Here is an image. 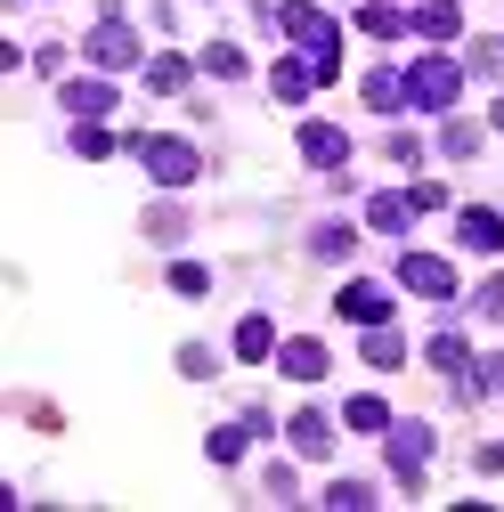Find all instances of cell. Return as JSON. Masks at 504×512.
Here are the masks:
<instances>
[{
	"instance_id": "obj_12",
	"label": "cell",
	"mask_w": 504,
	"mask_h": 512,
	"mask_svg": "<svg viewBox=\"0 0 504 512\" xmlns=\"http://www.w3.org/2000/svg\"><path fill=\"white\" fill-rule=\"evenodd\" d=\"M277 366H285L293 382H318V374H326V342H277Z\"/></svg>"
},
{
	"instance_id": "obj_25",
	"label": "cell",
	"mask_w": 504,
	"mask_h": 512,
	"mask_svg": "<svg viewBox=\"0 0 504 512\" xmlns=\"http://www.w3.org/2000/svg\"><path fill=\"white\" fill-rule=\"evenodd\" d=\"M204 74L236 82V74H244V49H236V41H212V49H204Z\"/></svg>"
},
{
	"instance_id": "obj_24",
	"label": "cell",
	"mask_w": 504,
	"mask_h": 512,
	"mask_svg": "<svg viewBox=\"0 0 504 512\" xmlns=\"http://www.w3.org/2000/svg\"><path fill=\"white\" fill-rule=\"evenodd\" d=\"M342 423H350V431H391V407H383V399H350Z\"/></svg>"
},
{
	"instance_id": "obj_13",
	"label": "cell",
	"mask_w": 504,
	"mask_h": 512,
	"mask_svg": "<svg viewBox=\"0 0 504 512\" xmlns=\"http://www.w3.org/2000/svg\"><path fill=\"white\" fill-rule=\"evenodd\" d=\"M415 33L423 41H456L464 33V9H456V0H431V9H415Z\"/></svg>"
},
{
	"instance_id": "obj_2",
	"label": "cell",
	"mask_w": 504,
	"mask_h": 512,
	"mask_svg": "<svg viewBox=\"0 0 504 512\" xmlns=\"http://www.w3.org/2000/svg\"><path fill=\"white\" fill-rule=\"evenodd\" d=\"M423 456H431V423H391L383 431V464L399 472L407 496H423Z\"/></svg>"
},
{
	"instance_id": "obj_32",
	"label": "cell",
	"mask_w": 504,
	"mask_h": 512,
	"mask_svg": "<svg viewBox=\"0 0 504 512\" xmlns=\"http://www.w3.org/2000/svg\"><path fill=\"white\" fill-rule=\"evenodd\" d=\"M391 163H399V171H415V163H423V139H407V131H399V139H391Z\"/></svg>"
},
{
	"instance_id": "obj_9",
	"label": "cell",
	"mask_w": 504,
	"mask_h": 512,
	"mask_svg": "<svg viewBox=\"0 0 504 512\" xmlns=\"http://www.w3.org/2000/svg\"><path fill=\"white\" fill-rule=\"evenodd\" d=\"M293 447H301L309 464H326V456H334V423H326L318 407H301V415H293Z\"/></svg>"
},
{
	"instance_id": "obj_15",
	"label": "cell",
	"mask_w": 504,
	"mask_h": 512,
	"mask_svg": "<svg viewBox=\"0 0 504 512\" xmlns=\"http://www.w3.org/2000/svg\"><path fill=\"white\" fill-rule=\"evenodd\" d=\"M407 220H415V196H374L366 204V228H383V236H407Z\"/></svg>"
},
{
	"instance_id": "obj_3",
	"label": "cell",
	"mask_w": 504,
	"mask_h": 512,
	"mask_svg": "<svg viewBox=\"0 0 504 512\" xmlns=\"http://www.w3.org/2000/svg\"><path fill=\"white\" fill-rule=\"evenodd\" d=\"M456 90H464L456 57H415V66H407V106H431V114H448V106H456Z\"/></svg>"
},
{
	"instance_id": "obj_19",
	"label": "cell",
	"mask_w": 504,
	"mask_h": 512,
	"mask_svg": "<svg viewBox=\"0 0 504 512\" xmlns=\"http://www.w3.org/2000/svg\"><path fill=\"white\" fill-rule=\"evenodd\" d=\"M472 147H480V131H472V122H439V155H448V163H472Z\"/></svg>"
},
{
	"instance_id": "obj_27",
	"label": "cell",
	"mask_w": 504,
	"mask_h": 512,
	"mask_svg": "<svg viewBox=\"0 0 504 512\" xmlns=\"http://www.w3.org/2000/svg\"><path fill=\"white\" fill-rule=\"evenodd\" d=\"M171 293H196V301H204V293H212V269H196V261H179V269H171Z\"/></svg>"
},
{
	"instance_id": "obj_22",
	"label": "cell",
	"mask_w": 504,
	"mask_h": 512,
	"mask_svg": "<svg viewBox=\"0 0 504 512\" xmlns=\"http://www.w3.org/2000/svg\"><path fill=\"white\" fill-rule=\"evenodd\" d=\"M431 366H439V374H472V350H464V334H431Z\"/></svg>"
},
{
	"instance_id": "obj_1",
	"label": "cell",
	"mask_w": 504,
	"mask_h": 512,
	"mask_svg": "<svg viewBox=\"0 0 504 512\" xmlns=\"http://www.w3.org/2000/svg\"><path fill=\"white\" fill-rule=\"evenodd\" d=\"M269 17H277L293 41H301V57H309V66H318L326 82L342 74V25H334L326 9H309V0H285V9H269Z\"/></svg>"
},
{
	"instance_id": "obj_11",
	"label": "cell",
	"mask_w": 504,
	"mask_h": 512,
	"mask_svg": "<svg viewBox=\"0 0 504 512\" xmlns=\"http://www.w3.org/2000/svg\"><path fill=\"white\" fill-rule=\"evenodd\" d=\"M358 98H366L374 114H399V106H407V74H391V66H374V74L358 82Z\"/></svg>"
},
{
	"instance_id": "obj_7",
	"label": "cell",
	"mask_w": 504,
	"mask_h": 512,
	"mask_svg": "<svg viewBox=\"0 0 504 512\" xmlns=\"http://www.w3.org/2000/svg\"><path fill=\"white\" fill-rule=\"evenodd\" d=\"M301 155L318 163V171H342L350 163V139L334 131V122H301Z\"/></svg>"
},
{
	"instance_id": "obj_6",
	"label": "cell",
	"mask_w": 504,
	"mask_h": 512,
	"mask_svg": "<svg viewBox=\"0 0 504 512\" xmlns=\"http://www.w3.org/2000/svg\"><path fill=\"white\" fill-rule=\"evenodd\" d=\"M399 285L423 293V301H448V293H456V269L439 261V252H407V261H399Z\"/></svg>"
},
{
	"instance_id": "obj_29",
	"label": "cell",
	"mask_w": 504,
	"mask_h": 512,
	"mask_svg": "<svg viewBox=\"0 0 504 512\" xmlns=\"http://www.w3.org/2000/svg\"><path fill=\"white\" fill-rule=\"evenodd\" d=\"M179 228H187V212H179V204H155V212H147V236H163V244H171Z\"/></svg>"
},
{
	"instance_id": "obj_28",
	"label": "cell",
	"mask_w": 504,
	"mask_h": 512,
	"mask_svg": "<svg viewBox=\"0 0 504 512\" xmlns=\"http://www.w3.org/2000/svg\"><path fill=\"white\" fill-rule=\"evenodd\" d=\"M244 439H252L244 423H228V431H212V464H236V456H244Z\"/></svg>"
},
{
	"instance_id": "obj_18",
	"label": "cell",
	"mask_w": 504,
	"mask_h": 512,
	"mask_svg": "<svg viewBox=\"0 0 504 512\" xmlns=\"http://www.w3.org/2000/svg\"><path fill=\"white\" fill-rule=\"evenodd\" d=\"M187 74H196V66H187V57H171V49H163V57H147V90H163V98H171V90H187Z\"/></svg>"
},
{
	"instance_id": "obj_21",
	"label": "cell",
	"mask_w": 504,
	"mask_h": 512,
	"mask_svg": "<svg viewBox=\"0 0 504 512\" xmlns=\"http://www.w3.org/2000/svg\"><path fill=\"white\" fill-rule=\"evenodd\" d=\"M399 358H407V342H399V326L383 317V326L366 334V366H399Z\"/></svg>"
},
{
	"instance_id": "obj_10",
	"label": "cell",
	"mask_w": 504,
	"mask_h": 512,
	"mask_svg": "<svg viewBox=\"0 0 504 512\" xmlns=\"http://www.w3.org/2000/svg\"><path fill=\"white\" fill-rule=\"evenodd\" d=\"M342 317H358V326H383V317H391V293L358 277V285H342Z\"/></svg>"
},
{
	"instance_id": "obj_17",
	"label": "cell",
	"mask_w": 504,
	"mask_h": 512,
	"mask_svg": "<svg viewBox=\"0 0 504 512\" xmlns=\"http://www.w3.org/2000/svg\"><path fill=\"white\" fill-rule=\"evenodd\" d=\"M456 236H464L472 252H504V220H496V212H464V220H456Z\"/></svg>"
},
{
	"instance_id": "obj_4",
	"label": "cell",
	"mask_w": 504,
	"mask_h": 512,
	"mask_svg": "<svg viewBox=\"0 0 504 512\" xmlns=\"http://www.w3.org/2000/svg\"><path fill=\"white\" fill-rule=\"evenodd\" d=\"M131 155H139V163H147L163 187H187V179L204 171V155L187 147V139H155V131H147V139H131Z\"/></svg>"
},
{
	"instance_id": "obj_14",
	"label": "cell",
	"mask_w": 504,
	"mask_h": 512,
	"mask_svg": "<svg viewBox=\"0 0 504 512\" xmlns=\"http://www.w3.org/2000/svg\"><path fill=\"white\" fill-rule=\"evenodd\" d=\"M106 106H114V82H66V114L74 122H98Z\"/></svg>"
},
{
	"instance_id": "obj_33",
	"label": "cell",
	"mask_w": 504,
	"mask_h": 512,
	"mask_svg": "<svg viewBox=\"0 0 504 512\" xmlns=\"http://www.w3.org/2000/svg\"><path fill=\"white\" fill-rule=\"evenodd\" d=\"M472 309H480V317H504V277H488V285H480V301H472Z\"/></svg>"
},
{
	"instance_id": "obj_26",
	"label": "cell",
	"mask_w": 504,
	"mask_h": 512,
	"mask_svg": "<svg viewBox=\"0 0 504 512\" xmlns=\"http://www.w3.org/2000/svg\"><path fill=\"white\" fill-rule=\"evenodd\" d=\"M326 504H334V512H358V504H374V488H366V480H334Z\"/></svg>"
},
{
	"instance_id": "obj_23",
	"label": "cell",
	"mask_w": 504,
	"mask_h": 512,
	"mask_svg": "<svg viewBox=\"0 0 504 512\" xmlns=\"http://www.w3.org/2000/svg\"><path fill=\"white\" fill-rule=\"evenodd\" d=\"M350 244H358V236H350L342 220H326L318 236H309V252H318V261H350Z\"/></svg>"
},
{
	"instance_id": "obj_5",
	"label": "cell",
	"mask_w": 504,
	"mask_h": 512,
	"mask_svg": "<svg viewBox=\"0 0 504 512\" xmlns=\"http://www.w3.org/2000/svg\"><path fill=\"white\" fill-rule=\"evenodd\" d=\"M90 57H98L106 74H131V66H139V33L122 25V17H98V25H90Z\"/></svg>"
},
{
	"instance_id": "obj_8",
	"label": "cell",
	"mask_w": 504,
	"mask_h": 512,
	"mask_svg": "<svg viewBox=\"0 0 504 512\" xmlns=\"http://www.w3.org/2000/svg\"><path fill=\"white\" fill-rule=\"evenodd\" d=\"M318 82H326V74H318V66H309V57H277V66H269V90H277L285 106H301V98H309V90H318Z\"/></svg>"
},
{
	"instance_id": "obj_34",
	"label": "cell",
	"mask_w": 504,
	"mask_h": 512,
	"mask_svg": "<svg viewBox=\"0 0 504 512\" xmlns=\"http://www.w3.org/2000/svg\"><path fill=\"white\" fill-rule=\"evenodd\" d=\"M488 122H496V131H504V98H496V106H488Z\"/></svg>"
},
{
	"instance_id": "obj_30",
	"label": "cell",
	"mask_w": 504,
	"mask_h": 512,
	"mask_svg": "<svg viewBox=\"0 0 504 512\" xmlns=\"http://www.w3.org/2000/svg\"><path fill=\"white\" fill-rule=\"evenodd\" d=\"M74 155H90V163H98V155H114V139L98 131V122H82V131H74Z\"/></svg>"
},
{
	"instance_id": "obj_16",
	"label": "cell",
	"mask_w": 504,
	"mask_h": 512,
	"mask_svg": "<svg viewBox=\"0 0 504 512\" xmlns=\"http://www.w3.org/2000/svg\"><path fill=\"white\" fill-rule=\"evenodd\" d=\"M358 25H366L374 41H399V33L415 25V17H407V9H391V0H366V9H358Z\"/></svg>"
},
{
	"instance_id": "obj_31",
	"label": "cell",
	"mask_w": 504,
	"mask_h": 512,
	"mask_svg": "<svg viewBox=\"0 0 504 512\" xmlns=\"http://www.w3.org/2000/svg\"><path fill=\"white\" fill-rule=\"evenodd\" d=\"M212 366H220V358H212V350H204V342H187V350H179V374H196V382H204V374H212Z\"/></svg>"
},
{
	"instance_id": "obj_20",
	"label": "cell",
	"mask_w": 504,
	"mask_h": 512,
	"mask_svg": "<svg viewBox=\"0 0 504 512\" xmlns=\"http://www.w3.org/2000/svg\"><path fill=\"white\" fill-rule=\"evenodd\" d=\"M277 350V326H269V317H244V326H236V358H269Z\"/></svg>"
}]
</instances>
